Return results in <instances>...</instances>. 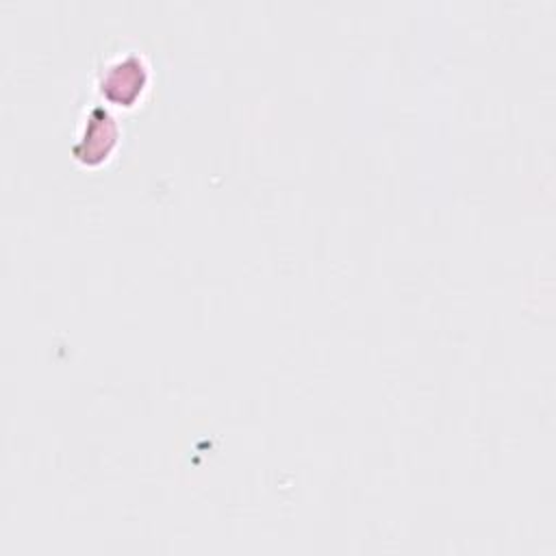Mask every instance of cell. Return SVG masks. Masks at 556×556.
Masks as SVG:
<instances>
[{"label": "cell", "mask_w": 556, "mask_h": 556, "mask_svg": "<svg viewBox=\"0 0 556 556\" xmlns=\"http://www.w3.org/2000/svg\"><path fill=\"white\" fill-rule=\"evenodd\" d=\"M146 85V67L137 56L113 63L102 78V93L119 104H130Z\"/></svg>", "instance_id": "1"}, {"label": "cell", "mask_w": 556, "mask_h": 556, "mask_svg": "<svg viewBox=\"0 0 556 556\" xmlns=\"http://www.w3.org/2000/svg\"><path fill=\"white\" fill-rule=\"evenodd\" d=\"M115 137H117V128L111 115L104 109L93 106L87 119V128L83 137L85 141L74 146V154L85 163H96L109 154V150L115 143Z\"/></svg>", "instance_id": "2"}]
</instances>
